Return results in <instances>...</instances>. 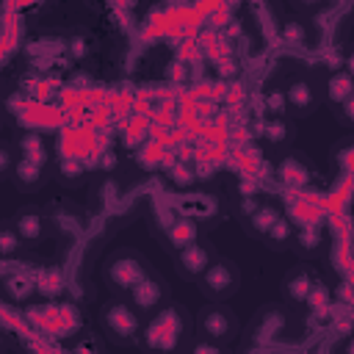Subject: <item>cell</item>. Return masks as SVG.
I'll use <instances>...</instances> for the list:
<instances>
[{"label":"cell","instance_id":"cell-1","mask_svg":"<svg viewBox=\"0 0 354 354\" xmlns=\"http://www.w3.org/2000/svg\"><path fill=\"white\" fill-rule=\"evenodd\" d=\"M282 180H285L288 186H302V183L307 180V172H304L296 161H285L282 163Z\"/></svg>","mask_w":354,"mask_h":354},{"label":"cell","instance_id":"cell-2","mask_svg":"<svg viewBox=\"0 0 354 354\" xmlns=\"http://www.w3.org/2000/svg\"><path fill=\"white\" fill-rule=\"evenodd\" d=\"M351 88H354V80L349 75H335L332 83H329V94H332L335 100H343V97L351 94Z\"/></svg>","mask_w":354,"mask_h":354},{"label":"cell","instance_id":"cell-3","mask_svg":"<svg viewBox=\"0 0 354 354\" xmlns=\"http://www.w3.org/2000/svg\"><path fill=\"white\" fill-rule=\"evenodd\" d=\"M111 324H114V327L119 329V332H130V329L136 327V318H133L127 310L116 307L114 313H111Z\"/></svg>","mask_w":354,"mask_h":354},{"label":"cell","instance_id":"cell-4","mask_svg":"<svg viewBox=\"0 0 354 354\" xmlns=\"http://www.w3.org/2000/svg\"><path fill=\"white\" fill-rule=\"evenodd\" d=\"M114 277L119 282H125V285H130V282L139 280V269H136V263H119L114 269Z\"/></svg>","mask_w":354,"mask_h":354},{"label":"cell","instance_id":"cell-5","mask_svg":"<svg viewBox=\"0 0 354 354\" xmlns=\"http://www.w3.org/2000/svg\"><path fill=\"white\" fill-rule=\"evenodd\" d=\"M205 260H208V257H205V252L199 249V246H191V249L186 252V257H183V263L188 266V271H199L205 266Z\"/></svg>","mask_w":354,"mask_h":354},{"label":"cell","instance_id":"cell-6","mask_svg":"<svg viewBox=\"0 0 354 354\" xmlns=\"http://www.w3.org/2000/svg\"><path fill=\"white\" fill-rule=\"evenodd\" d=\"M210 288H216V291H222V288H227L230 285V271L224 269V266H216L213 271H210Z\"/></svg>","mask_w":354,"mask_h":354},{"label":"cell","instance_id":"cell-7","mask_svg":"<svg viewBox=\"0 0 354 354\" xmlns=\"http://www.w3.org/2000/svg\"><path fill=\"white\" fill-rule=\"evenodd\" d=\"M194 238V227L186 222H177V227H172V241L174 244H188Z\"/></svg>","mask_w":354,"mask_h":354},{"label":"cell","instance_id":"cell-8","mask_svg":"<svg viewBox=\"0 0 354 354\" xmlns=\"http://www.w3.org/2000/svg\"><path fill=\"white\" fill-rule=\"evenodd\" d=\"M205 327H208L210 335H224V332H227V321H224L222 313H210L208 321H205Z\"/></svg>","mask_w":354,"mask_h":354},{"label":"cell","instance_id":"cell-9","mask_svg":"<svg viewBox=\"0 0 354 354\" xmlns=\"http://www.w3.org/2000/svg\"><path fill=\"white\" fill-rule=\"evenodd\" d=\"M136 299H139V304H152L158 299V291L155 285H150V282H144V285L136 288Z\"/></svg>","mask_w":354,"mask_h":354},{"label":"cell","instance_id":"cell-10","mask_svg":"<svg viewBox=\"0 0 354 354\" xmlns=\"http://www.w3.org/2000/svg\"><path fill=\"white\" fill-rule=\"evenodd\" d=\"M39 282H42V291H47V293H56L58 288H61V277H58L56 271L42 274V277H39Z\"/></svg>","mask_w":354,"mask_h":354},{"label":"cell","instance_id":"cell-11","mask_svg":"<svg viewBox=\"0 0 354 354\" xmlns=\"http://www.w3.org/2000/svg\"><path fill=\"white\" fill-rule=\"evenodd\" d=\"M274 224H277V213H274V210H260V213H257L255 216V227L257 230H269V227H274Z\"/></svg>","mask_w":354,"mask_h":354},{"label":"cell","instance_id":"cell-12","mask_svg":"<svg viewBox=\"0 0 354 354\" xmlns=\"http://www.w3.org/2000/svg\"><path fill=\"white\" fill-rule=\"evenodd\" d=\"M291 100L296 105H307L310 103V88L304 86V83H296V86L291 88Z\"/></svg>","mask_w":354,"mask_h":354},{"label":"cell","instance_id":"cell-13","mask_svg":"<svg viewBox=\"0 0 354 354\" xmlns=\"http://www.w3.org/2000/svg\"><path fill=\"white\" fill-rule=\"evenodd\" d=\"M161 158H163V147H161V144H150V147L144 150V163H147V166L158 163Z\"/></svg>","mask_w":354,"mask_h":354},{"label":"cell","instance_id":"cell-14","mask_svg":"<svg viewBox=\"0 0 354 354\" xmlns=\"http://www.w3.org/2000/svg\"><path fill=\"white\" fill-rule=\"evenodd\" d=\"M291 293H293L296 299H302V296H310V280H307V277H299V280L291 285Z\"/></svg>","mask_w":354,"mask_h":354},{"label":"cell","instance_id":"cell-15","mask_svg":"<svg viewBox=\"0 0 354 354\" xmlns=\"http://www.w3.org/2000/svg\"><path fill=\"white\" fill-rule=\"evenodd\" d=\"M20 233H22V235H28V238H33V235L39 233V222L33 219V216H25V219L20 222Z\"/></svg>","mask_w":354,"mask_h":354},{"label":"cell","instance_id":"cell-16","mask_svg":"<svg viewBox=\"0 0 354 354\" xmlns=\"http://www.w3.org/2000/svg\"><path fill=\"white\" fill-rule=\"evenodd\" d=\"M36 161H31V158H25V161L20 163V177H25V180H33L36 177Z\"/></svg>","mask_w":354,"mask_h":354},{"label":"cell","instance_id":"cell-17","mask_svg":"<svg viewBox=\"0 0 354 354\" xmlns=\"http://www.w3.org/2000/svg\"><path fill=\"white\" fill-rule=\"evenodd\" d=\"M285 39H288V42H299V39H302V28L288 25V28H285Z\"/></svg>","mask_w":354,"mask_h":354},{"label":"cell","instance_id":"cell-18","mask_svg":"<svg viewBox=\"0 0 354 354\" xmlns=\"http://www.w3.org/2000/svg\"><path fill=\"white\" fill-rule=\"evenodd\" d=\"M61 169H64V172H67V174H78V161H72V158H67V161H64L61 163Z\"/></svg>","mask_w":354,"mask_h":354},{"label":"cell","instance_id":"cell-19","mask_svg":"<svg viewBox=\"0 0 354 354\" xmlns=\"http://www.w3.org/2000/svg\"><path fill=\"white\" fill-rule=\"evenodd\" d=\"M219 72L222 75H233L235 72V67H233V61H230V58H222V61H219Z\"/></svg>","mask_w":354,"mask_h":354},{"label":"cell","instance_id":"cell-20","mask_svg":"<svg viewBox=\"0 0 354 354\" xmlns=\"http://www.w3.org/2000/svg\"><path fill=\"white\" fill-rule=\"evenodd\" d=\"M227 97H230V103H241V100H244V88L233 86V92H227Z\"/></svg>","mask_w":354,"mask_h":354},{"label":"cell","instance_id":"cell-21","mask_svg":"<svg viewBox=\"0 0 354 354\" xmlns=\"http://www.w3.org/2000/svg\"><path fill=\"white\" fill-rule=\"evenodd\" d=\"M172 174H174V180H177V183H188V180H191V177H188V172H186L183 166H174V169H172Z\"/></svg>","mask_w":354,"mask_h":354},{"label":"cell","instance_id":"cell-22","mask_svg":"<svg viewBox=\"0 0 354 354\" xmlns=\"http://www.w3.org/2000/svg\"><path fill=\"white\" fill-rule=\"evenodd\" d=\"M241 191H244V194H252V191H255V177H246V180H241Z\"/></svg>","mask_w":354,"mask_h":354},{"label":"cell","instance_id":"cell-23","mask_svg":"<svg viewBox=\"0 0 354 354\" xmlns=\"http://www.w3.org/2000/svg\"><path fill=\"white\" fill-rule=\"evenodd\" d=\"M11 249H14V235L6 233L3 235V252H11Z\"/></svg>","mask_w":354,"mask_h":354},{"label":"cell","instance_id":"cell-24","mask_svg":"<svg viewBox=\"0 0 354 354\" xmlns=\"http://www.w3.org/2000/svg\"><path fill=\"white\" fill-rule=\"evenodd\" d=\"M269 136H271L274 141H280V139H282V125H271V127H269Z\"/></svg>","mask_w":354,"mask_h":354},{"label":"cell","instance_id":"cell-25","mask_svg":"<svg viewBox=\"0 0 354 354\" xmlns=\"http://www.w3.org/2000/svg\"><path fill=\"white\" fill-rule=\"evenodd\" d=\"M274 235H277V238H285L288 227H285V224H274Z\"/></svg>","mask_w":354,"mask_h":354},{"label":"cell","instance_id":"cell-26","mask_svg":"<svg viewBox=\"0 0 354 354\" xmlns=\"http://www.w3.org/2000/svg\"><path fill=\"white\" fill-rule=\"evenodd\" d=\"M269 105H271V108H280V105H282V97H280V94H274V97H269Z\"/></svg>","mask_w":354,"mask_h":354},{"label":"cell","instance_id":"cell-27","mask_svg":"<svg viewBox=\"0 0 354 354\" xmlns=\"http://www.w3.org/2000/svg\"><path fill=\"white\" fill-rule=\"evenodd\" d=\"M172 78H177V80L183 78V67H180V64H174V67H172Z\"/></svg>","mask_w":354,"mask_h":354},{"label":"cell","instance_id":"cell-28","mask_svg":"<svg viewBox=\"0 0 354 354\" xmlns=\"http://www.w3.org/2000/svg\"><path fill=\"white\" fill-rule=\"evenodd\" d=\"M72 50H75V53H78V56H80V53H83V42H80V39H78V42L72 45Z\"/></svg>","mask_w":354,"mask_h":354},{"label":"cell","instance_id":"cell-29","mask_svg":"<svg viewBox=\"0 0 354 354\" xmlns=\"http://www.w3.org/2000/svg\"><path fill=\"white\" fill-rule=\"evenodd\" d=\"M346 111H349V116H351V119H354V97L349 100V105H346Z\"/></svg>","mask_w":354,"mask_h":354},{"label":"cell","instance_id":"cell-30","mask_svg":"<svg viewBox=\"0 0 354 354\" xmlns=\"http://www.w3.org/2000/svg\"><path fill=\"white\" fill-rule=\"evenodd\" d=\"M349 64H351V72H354V56H351V61H349Z\"/></svg>","mask_w":354,"mask_h":354}]
</instances>
